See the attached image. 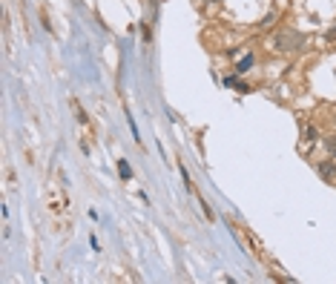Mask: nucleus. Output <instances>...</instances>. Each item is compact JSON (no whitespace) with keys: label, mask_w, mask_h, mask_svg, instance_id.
I'll use <instances>...</instances> for the list:
<instances>
[{"label":"nucleus","mask_w":336,"mask_h":284,"mask_svg":"<svg viewBox=\"0 0 336 284\" xmlns=\"http://www.w3.org/2000/svg\"><path fill=\"white\" fill-rule=\"evenodd\" d=\"M302 37L299 32H290V29H285V32H276L273 37H270V46L273 49H279V52H293V49H299L302 46Z\"/></svg>","instance_id":"1"},{"label":"nucleus","mask_w":336,"mask_h":284,"mask_svg":"<svg viewBox=\"0 0 336 284\" xmlns=\"http://www.w3.org/2000/svg\"><path fill=\"white\" fill-rule=\"evenodd\" d=\"M319 172H322L328 181H336V167L331 164V161H325V164H319Z\"/></svg>","instance_id":"2"},{"label":"nucleus","mask_w":336,"mask_h":284,"mask_svg":"<svg viewBox=\"0 0 336 284\" xmlns=\"http://www.w3.org/2000/svg\"><path fill=\"white\" fill-rule=\"evenodd\" d=\"M118 172H121V178H124V181H129V178H132V170H129L127 161H118Z\"/></svg>","instance_id":"3"},{"label":"nucleus","mask_w":336,"mask_h":284,"mask_svg":"<svg viewBox=\"0 0 336 284\" xmlns=\"http://www.w3.org/2000/svg\"><path fill=\"white\" fill-rule=\"evenodd\" d=\"M253 66V55H247V57H242V63H239V72H247V69Z\"/></svg>","instance_id":"4"},{"label":"nucleus","mask_w":336,"mask_h":284,"mask_svg":"<svg viewBox=\"0 0 336 284\" xmlns=\"http://www.w3.org/2000/svg\"><path fill=\"white\" fill-rule=\"evenodd\" d=\"M325 147H328L331 155H336V138H325Z\"/></svg>","instance_id":"5"}]
</instances>
